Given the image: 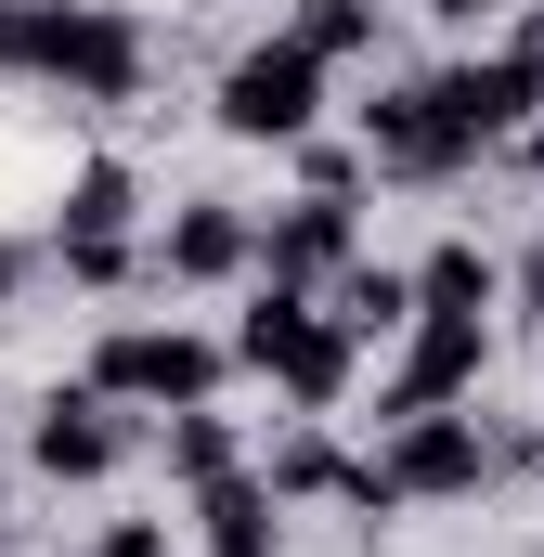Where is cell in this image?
Listing matches in <instances>:
<instances>
[{"instance_id": "obj_1", "label": "cell", "mask_w": 544, "mask_h": 557, "mask_svg": "<svg viewBox=\"0 0 544 557\" xmlns=\"http://www.w3.org/2000/svg\"><path fill=\"white\" fill-rule=\"evenodd\" d=\"M0 78H39L52 104H131L143 26L118 0H0Z\"/></svg>"}, {"instance_id": "obj_2", "label": "cell", "mask_w": 544, "mask_h": 557, "mask_svg": "<svg viewBox=\"0 0 544 557\" xmlns=\"http://www.w3.org/2000/svg\"><path fill=\"white\" fill-rule=\"evenodd\" d=\"M350 350H363V337H350L311 285H260V298H247V324H234V363L272 376L298 416H337V403H350Z\"/></svg>"}, {"instance_id": "obj_3", "label": "cell", "mask_w": 544, "mask_h": 557, "mask_svg": "<svg viewBox=\"0 0 544 557\" xmlns=\"http://www.w3.org/2000/svg\"><path fill=\"white\" fill-rule=\"evenodd\" d=\"M311 117H324V52L298 26H272L221 65V131L234 143H311Z\"/></svg>"}, {"instance_id": "obj_4", "label": "cell", "mask_w": 544, "mask_h": 557, "mask_svg": "<svg viewBox=\"0 0 544 557\" xmlns=\"http://www.w3.org/2000/svg\"><path fill=\"white\" fill-rule=\"evenodd\" d=\"M221 376H234V350H221V337H182V324H104V350H91V389L156 403V416L221 403Z\"/></svg>"}, {"instance_id": "obj_5", "label": "cell", "mask_w": 544, "mask_h": 557, "mask_svg": "<svg viewBox=\"0 0 544 557\" xmlns=\"http://www.w3.org/2000/svg\"><path fill=\"white\" fill-rule=\"evenodd\" d=\"M376 480H390L403 506H454V493H480V480H493V428L467 416V403L390 416V441H376Z\"/></svg>"}, {"instance_id": "obj_6", "label": "cell", "mask_w": 544, "mask_h": 557, "mask_svg": "<svg viewBox=\"0 0 544 557\" xmlns=\"http://www.w3.org/2000/svg\"><path fill=\"white\" fill-rule=\"evenodd\" d=\"M493 143H467V117L441 104V78H403V91H376L363 104V169H390V182H467Z\"/></svg>"}, {"instance_id": "obj_7", "label": "cell", "mask_w": 544, "mask_h": 557, "mask_svg": "<svg viewBox=\"0 0 544 557\" xmlns=\"http://www.w3.org/2000/svg\"><path fill=\"white\" fill-rule=\"evenodd\" d=\"M26 454H39V480H118V467H131V403L78 376V389H52V403H39Z\"/></svg>"}, {"instance_id": "obj_8", "label": "cell", "mask_w": 544, "mask_h": 557, "mask_svg": "<svg viewBox=\"0 0 544 557\" xmlns=\"http://www.w3.org/2000/svg\"><path fill=\"white\" fill-rule=\"evenodd\" d=\"M480 363H493V350H480V311H415V324H403V376H390V403H376V416L467 403V389H480Z\"/></svg>"}, {"instance_id": "obj_9", "label": "cell", "mask_w": 544, "mask_h": 557, "mask_svg": "<svg viewBox=\"0 0 544 557\" xmlns=\"http://www.w3.org/2000/svg\"><path fill=\"white\" fill-rule=\"evenodd\" d=\"M234 273H260V221H247L234 195L169 208V234H156V285H234Z\"/></svg>"}, {"instance_id": "obj_10", "label": "cell", "mask_w": 544, "mask_h": 557, "mask_svg": "<svg viewBox=\"0 0 544 557\" xmlns=\"http://www.w3.org/2000/svg\"><path fill=\"white\" fill-rule=\"evenodd\" d=\"M441 104L467 117V143H519L544 117V65L532 52H467V65H441Z\"/></svg>"}, {"instance_id": "obj_11", "label": "cell", "mask_w": 544, "mask_h": 557, "mask_svg": "<svg viewBox=\"0 0 544 557\" xmlns=\"http://www.w3.org/2000/svg\"><path fill=\"white\" fill-rule=\"evenodd\" d=\"M350 260H363V247H350V195H298V208L260 221V273L272 285H337Z\"/></svg>"}, {"instance_id": "obj_12", "label": "cell", "mask_w": 544, "mask_h": 557, "mask_svg": "<svg viewBox=\"0 0 544 557\" xmlns=\"http://www.w3.org/2000/svg\"><path fill=\"white\" fill-rule=\"evenodd\" d=\"M195 545H208V557H272V545H285V493H272L260 467L208 480V493H195Z\"/></svg>"}, {"instance_id": "obj_13", "label": "cell", "mask_w": 544, "mask_h": 557, "mask_svg": "<svg viewBox=\"0 0 544 557\" xmlns=\"http://www.w3.org/2000/svg\"><path fill=\"white\" fill-rule=\"evenodd\" d=\"M324 311H337L350 337H403V324H415V273H403V260H350V273L324 285Z\"/></svg>"}, {"instance_id": "obj_14", "label": "cell", "mask_w": 544, "mask_h": 557, "mask_svg": "<svg viewBox=\"0 0 544 557\" xmlns=\"http://www.w3.org/2000/svg\"><path fill=\"white\" fill-rule=\"evenodd\" d=\"M143 182L118 169V156H91V169H65V195H52V234H131Z\"/></svg>"}, {"instance_id": "obj_15", "label": "cell", "mask_w": 544, "mask_h": 557, "mask_svg": "<svg viewBox=\"0 0 544 557\" xmlns=\"http://www.w3.org/2000/svg\"><path fill=\"white\" fill-rule=\"evenodd\" d=\"M493 247H467V234H454V247H428V260H415V311H493Z\"/></svg>"}, {"instance_id": "obj_16", "label": "cell", "mask_w": 544, "mask_h": 557, "mask_svg": "<svg viewBox=\"0 0 544 557\" xmlns=\"http://www.w3.org/2000/svg\"><path fill=\"white\" fill-rule=\"evenodd\" d=\"M234 467H247V441H234V416H221V403L169 416V480H195V493H208V480H234Z\"/></svg>"}, {"instance_id": "obj_17", "label": "cell", "mask_w": 544, "mask_h": 557, "mask_svg": "<svg viewBox=\"0 0 544 557\" xmlns=\"http://www.w3.org/2000/svg\"><path fill=\"white\" fill-rule=\"evenodd\" d=\"M52 273H65V285H91V298H118V285L156 273V247H131V234H52Z\"/></svg>"}, {"instance_id": "obj_18", "label": "cell", "mask_w": 544, "mask_h": 557, "mask_svg": "<svg viewBox=\"0 0 544 557\" xmlns=\"http://www.w3.org/2000/svg\"><path fill=\"white\" fill-rule=\"evenodd\" d=\"M298 39L324 65H350V52H376V0H298Z\"/></svg>"}, {"instance_id": "obj_19", "label": "cell", "mask_w": 544, "mask_h": 557, "mask_svg": "<svg viewBox=\"0 0 544 557\" xmlns=\"http://www.w3.org/2000/svg\"><path fill=\"white\" fill-rule=\"evenodd\" d=\"M78 557H169V519H104Z\"/></svg>"}, {"instance_id": "obj_20", "label": "cell", "mask_w": 544, "mask_h": 557, "mask_svg": "<svg viewBox=\"0 0 544 557\" xmlns=\"http://www.w3.org/2000/svg\"><path fill=\"white\" fill-rule=\"evenodd\" d=\"M26 285H39V247H13V234H0V311H13Z\"/></svg>"}, {"instance_id": "obj_21", "label": "cell", "mask_w": 544, "mask_h": 557, "mask_svg": "<svg viewBox=\"0 0 544 557\" xmlns=\"http://www.w3.org/2000/svg\"><path fill=\"white\" fill-rule=\"evenodd\" d=\"M519 311H532V324H544V234H532V247H519Z\"/></svg>"}, {"instance_id": "obj_22", "label": "cell", "mask_w": 544, "mask_h": 557, "mask_svg": "<svg viewBox=\"0 0 544 557\" xmlns=\"http://www.w3.org/2000/svg\"><path fill=\"white\" fill-rule=\"evenodd\" d=\"M506 52H532V65H544V0H532V13H519V39H506Z\"/></svg>"}, {"instance_id": "obj_23", "label": "cell", "mask_w": 544, "mask_h": 557, "mask_svg": "<svg viewBox=\"0 0 544 557\" xmlns=\"http://www.w3.org/2000/svg\"><path fill=\"white\" fill-rule=\"evenodd\" d=\"M428 13H441V26H480V13H493V0H428Z\"/></svg>"}, {"instance_id": "obj_24", "label": "cell", "mask_w": 544, "mask_h": 557, "mask_svg": "<svg viewBox=\"0 0 544 557\" xmlns=\"http://www.w3.org/2000/svg\"><path fill=\"white\" fill-rule=\"evenodd\" d=\"M519 156H532V169H544V117H532V131H519Z\"/></svg>"}]
</instances>
